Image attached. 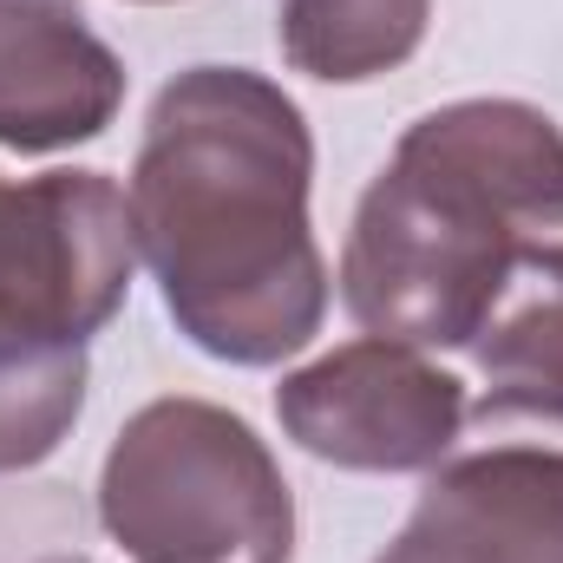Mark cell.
<instances>
[{
    "label": "cell",
    "mask_w": 563,
    "mask_h": 563,
    "mask_svg": "<svg viewBox=\"0 0 563 563\" xmlns=\"http://www.w3.org/2000/svg\"><path fill=\"white\" fill-rule=\"evenodd\" d=\"M308 177L301 106L250 66H190L151 99L125 203L190 347L230 367H276L321 334L328 263L308 223Z\"/></svg>",
    "instance_id": "1"
},
{
    "label": "cell",
    "mask_w": 563,
    "mask_h": 563,
    "mask_svg": "<svg viewBox=\"0 0 563 563\" xmlns=\"http://www.w3.org/2000/svg\"><path fill=\"white\" fill-rule=\"evenodd\" d=\"M531 230H563V132L525 99H459L407 125L367 184L341 301L374 341L465 347Z\"/></svg>",
    "instance_id": "2"
},
{
    "label": "cell",
    "mask_w": 563,
    "mask_h": 563,
    "mask_svg": "<svg viewBox=\"0 0 563 563\" xmlns=\"http://www.w3.org/2000/svg\"><path fill=\"white\" fill-rule=\"evenodd\" d=\"M99 518L132 563H288L295 498L256 426L210 400H151L119 426Z\"/></svg>",
    "instance_id": "3"
},
{
    "label": "cell",
    "mask_w": 563,
    "mask_h": 563,
    "mask_svg": "<svg viewBox=\"0 0 563 563\" xmlns=\"http://www.w3.org/2000/svg\"><path fill=\"white\" fill-rule=\"evenodd\" d=\"M465 387L400 341H347L276 387L282 432L341 472H426L465 426Z\"/></svg>",
    "instance_id": "4"
},
{
    "label": "cell",
    "mask_w": 563,
    "mask_h": 563,
    "mask_svg": "<svg viewBox=\"0 0 563 563\" xmlns=\"http://www.w3.org/2000/svg\"><path fill=\"white\" fill-rule=\"evenodd\" d=\"M139 263V236H132V203L106 170H46L20 190H7V217H0V301L73 334L92 341Z\"/></svg>",
    "instance_id": "5"
},
{
    "label": "cell",
    "mask_w": 563,
    "mask_h": 563,
    "mask_svg": "<svg viewBox=\"0 0 563 563\" xmlns=\"http://www.w3.org/2000/svg\"><path fill=\"white\" fill-rule=\"evenodd\" d=\"M374 563H563V445H485L439 465Z\"/></svg>",
    "instance_id": "6"
},
{
    "label": "cell",
    "mask_w": 563,
    "mask_h": 563,
    "mask_svg": "<svg viewBox=\"0 0 563 563\" xmlns=\"http://www.w3.org/2000/svg\"><path fill=\"white\" fill-rule=\"evenodd\" d=\"M125 106V66L79 0H0V144L20 157L99 139Z\"/></svg>",
    "instance_id": "7"
},
{
    "label": "cell",
    "mask_w": 563,
    "mask_h": 563,
    "mask_svg": "<svg viewBox=\"0 0 563 563\" xmlns=\"http://www.w3.org/2000/svg\"><path fill=\"white\" fill-rule=\"evenodd\" d=\"M472 347L485 374L478 420L563 426V243H525Z\"/></svg>",
    "instance_id": "8"
},
{
    "label": "cell",
    "mask_w": 563,
    "mask_h": 563,
    "mask_svg": "<svg viewBox=\"0 0 563 563\" xmlns=\"http://www.w3.org/2000/svg\"><path fill=\"white\" fill-rule=\"evenodd\" d=\"M86 407V341L0 301V472L59 452Z\"/></svg>",
    "instance_id": "9"
},
{
    "label": "cell",
    "mask_w": 563,
    "mask_h": 563,
    "mask_svg": "<svg viewBox=\"0 0 563 563\" xmlns=\"http://www.w3.org/2000/svg\"><path fill=\"white\" fill-rule=\"evenodd\" d=\"M432 0H282V53L295 73L361 86L407 66L426 40Z\"/></svg>",
    "instance_id": "10"
},
{
    "label": "cell",
    "mask_w": 563,
    "mask_h": 563,
    "mask_svg": "<svg viewBox=\"0 0 563 563\" xmlns=\"http://www.w3.org/2000/svg\"><path fill=\"white\" fill-rule=\"evenodd\" d=\"M46 563H92V558H46Z\"/></svg>",
    "instance_id": "11"
},
{
    "label": "cell",
    "mask_w": 563,
    "mask_h": 563,
    "mask_svg": "<svg viewBox=\"0 0 563 563\" xmlns=\"http://www.w3.org/2000/svg\"><path fill=\"white\" fill-rule=\"evenodd\" d=\"M0 217H7V184H0Z\"/></svg>",
    "instance_id": "12"
},
{
    "label": "cell",
    "mask_w": 563,
    "mask_h": 563,
    "mask_svg": "<svg viewBox=\"0 0 563 563\" xmlns=\"http://www.w3.org/2000/svg\"><path fill=\"white\" fill-rule=\"evenodd\" d=\"M144 7H170V0H144Z\"/></svg>",
    "instance_id": "13"
}]
</instances>
